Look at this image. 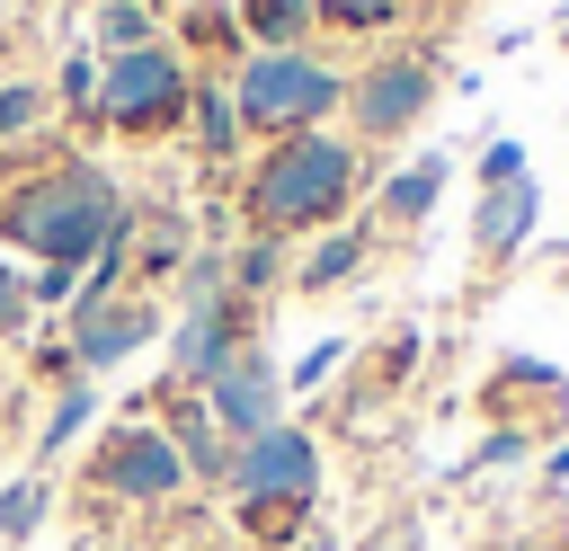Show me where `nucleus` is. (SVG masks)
<instances>
[{
  "label": "nucleus",
  "mask_w": 569,
  "mask_h": 551,
  "mask_svg": "<svg viewBox=\"0 0 569 551\" xmlns=\"http://www.w3.org/2000/svg\"><path fill=\"white\" fill-rule=\"evenodd\" d=\"M151 338H160V302L133 293V284L107 293V302H89V293L71 302V364H80V373H107V364L142 355Z\"/></svg>",
  "instance_id": "1a4fd4ad"
},
{
  "label": "nucleus",
  "mask_w": 569,
  "mask_h": 551,
  "mask_svg": "<svg viewBox=\"0 0 569 551\" xmlns=\"http://www.w3.org/2000/svg\"><path fill=\"white\" fill-rule=\"evenodd\" d=\"M80 480H89V498H107V507H169V498H187V462H178V444H169L151 418H116V427L89 444Z\"/></svg>",
  "instance_id": "39448f33"
},
{
  "label": "nucleus",
  "mask_w": 569,
  "mask_h": 551,
  "mask_svg": "<svg viewBox=\"0 0 569 551\" xmlns=\"http://www.w3.org/2000/svg\"><path fill=\"white\" fill-rule=\"evenodd\" d=\"M187 116H196V151H204V160H240V116H231L222 80H196Z\"/></svg>",
  "instance_id": "6ab92c4d"
},
{
  "label": "nucleus",
  "mask_w": 569,
  "mask_h": 551,
  "mask_svg": "<svg viewBox=\"0 0 569 551\" xmlns=\"http://www.w3.org/2000/svg\"><path fill=\"white\" fill-rule=\"evenodd\" d=\"M222 98H231V116H240V133H258V142H284V133H311V124H329L338 107H347V71H329L320 53H240V71L222 80Z\"/></svg>",
  "instance_id": "7ed1b4c3"
},
{
  "label": "nucleus",
  "mask_w": 569,
  "mask_h": 551,
  "mask_svg": "<svg viewBox=\"0 0 569 551\" xmlns=\"http://www.w3.org/2000/svg\"><path fill=\"white\" fill-rule=\"evenodd\" d=\"M231 18L249 53H293L311 36V0H231Z\"/></svg>",
  "instance_id": "dca6fc26"
},
{
  "label": "nucleus",
  "mask_w": 569,
  "mask_h": 551,
  "mask_svg": "<svg viewBox=\"0 0 569 551\" xmlns=\"http://www.w3.org/2000/svg\"><path fill=\"white\" fill-rule=\"evenodd\" d=\"M98 44H107V53L160 44V36H151V9H142V0H98Z\"/></svg>",
  "instance_id": "412c9836"
},
{
  "label": "nucleus",
  "mask_w": 569,
  "mask_h": 551,
  "mask_svg": "<svg viewBox=\"0 0 569 551\" xmlns=\"http://www.w3.org/2000/svg\"><path fill=\"white\" fill-rule=\"evenodd\" d=\"M542 480H569V444H551V462H542Z\"/></svg>",
  "instance_id": "2f4dec72"
},
{
  "label": "nucleus",
  "mask_w": 569,
  "mask_h": 551,
  "mask_svg": "<svg viewBox=\"0 0 569 551\" xmlns=\"http://www.w3.org/2000/svg\"><path fill=\"white\" fill-rule=\"evenodd\" d=\"M89 418H98V391H89V382H62L53 409H44V427H36V471H44L53 453H71V444L89 435Z\"/></svg>",
  "instance_id": "a211bd4d"
},
{
  "label": "nucleus",
  "mask_w": 569,
  "mask_h": 551,
  "mask_svg": "<svg viewBox=\"0 0 569 551\" xmlns=\"http://www.w3.org/2000/svg\"><path fill=\"white\" fill-rule=\"evenodd\" d=\"M284 276H293V258H284V240H267V231H240V249L222 258L231 302H258V293H276Z\"/></svg>",
  "instance_id": "f3484780"
},
{
  "label": "nucleus",
  "mask_w": 569,
  "mask_h": 551,
  "mask_svg": "<svg viewBox=\"0 0 569 551\" xmlns=\"http://www.w3.org/2000/svg\"><path fill=\"white\" fill-rule=\"evenodd\" d=\"M373 551H418V515H400V524H382V533H373Z\"/></svg>",
  "instance_id": "7c9ffc66"
},
{
  "label": "nucleus",
  "mask_w": 569,
  "mask_h": 551,
  "mask_svg": "<svg viewBox=\"0 0 569 551\" xmlns=\"http://www.w3.org/2000/svg\"><path fill=\"white\" fill-rule=\"evenodd\" d=\"M525 453H533V435H525V427H489V435H480V453L462 462V480H471V471H498V462H525Z\"/></svg>",
  "instance_id": "a878e982"
},
{
  "label": "nucleus",
  "mask_w": 569,
  "mask_h": 551,
  "mask_svg": "<svg viewBox=\"0 0 569 551\" xmlns=\"http://www.w3.org/2000/svg\"><path fill=\"white\" fill-rule=\"evenodd\" d=\"M480 418H489V427H525V435L542 444V435L569 427V382H560L551 364H533V355H507V364L480 382Z\"/></svg>",
  "instance_id": "9d476101"
},
{
  "label": "nucleus",
  "mask_w": 569,
  "mask_h": 551,
  "mask_svg": "<svg viewBox=\"0 0 569 551\" xmlns=\"http://www.w3.org/2000/svg\"><path fill=\"white\" fill-rule=\"evenodd\" d=\"M222 498H231V507H240V498H302V507H320V435L293 427V418H276L267 435L240 444Z\"/></svg>",
  "instance_id": "0eeeda50"
},
{
  "label": "nucleus",
  "mask_w": 569,
  "mask_h": 551,
  "mask_svg": "<svg viewBox=\"0 0 569 551\" xmlns=\"http://www.w3.org/2000/svg\"><path fill=\"white\" fill-rule=\"evenodd\" d=\"M27 373H36V382H53V391H62V382H89V373H80V364H71V338H44V347H36V364H27Z\"/></svg>",
  "instance_id": "cd10ccee"
},
{
  "label": "nucleus",
  "mask_w": 569,
  "mask_h": 551,
  "mask_svg": "<svg viewBox=\"0 0 569 551\" xmlns=\"http://www.w3.org/2000/svg\"><path fill=\"white\" fill-rule=\"evenodd\" d=\"M178 551H231V542H178Z\"/></svg>",
  "instance_id": "473e14b6"
},
{
  "label": "nucleus",
  "mask_w": 569,
  "mask_h": 551,
  "mask_svg": "<svg viewBox=\"0 0 569 551\" xmlns=\"http://www.w3.org/2000/svg\"><path fill=\"white\" fill-rule=\"evenodd\" d=\"M124 213V187L62 142H36V160L0 178V240L36 267H89Z\"/></svg>",
  "instance_id": "f257e3e1"
},
{
  "label": "nucleus",
  "mask_w": 569,
  "mask_h": 551,
  "mask_svg": "<svg viewBox=\"0 0 569 551\" xmlns=\"http://www.w3.org/2000/svg\"><path fill=\"white\" fill-rule=\"evenodd\" d=\"M187 98H196L187 53H178V44H133V53H107L89 116H98L107 133H169V124L187 116Z\"/></svg>",
  "instance_id": "20e7f679"
},
{
  "label": "nucleus",
  "mask_w": 569,
  "mask_h": 551,
  "mask_svg": "<svg viewBox=\"0 0 569 551\" xmlns=\"http://www.w3.org/2000/svg\"><path fill=\"white\" fill-rule=\"evenodd\" d=\"M427 107H436V62L427 53H382V62L347 71V124H356V142H391Z\"/></svg>",
  "instance_id": "423d86ee"
},
{
  "label": "nucleus",
  "mask_w": 569,
  "mask_h": 551,
  "mask_svg": "<svg viewBox=\"0 0 569 551\" xmlns=\"http://www.w3.org/2000/svg\"><path fill=\"white\" fill-rule=\"evenodd\" d=\"M53 515V489H44V471H18V480H0V542H36V524Z\"/></svg>",
  "instance_id": "aec40b11"
},
{
  "label": "nucleus",
  "mask_w": 569,
  "mask_h": 551,
  "mask_svg": "<svg viewBox=\"0 0 569 551\" xmlns=\"http://www.w3.org/2000/svg\"><path fill=\"white\" fill-rule=\"evenodd\" d=\"M533 222H542V187H533V169L507 178V187H480V204H471V258H480V267L516 258V249L533 240Z\"/></svg>",
  "instance_id": "f8f14e48"
},
{
  "label": "nucleus",
  "mask_w": 569,
  "mask_h": 551,
  "mask_svg": "<svg viewBox=\"0 0 569 551\" xmlns=\"http://www.w3.org/2000/svg\"><path fill=\"white\" fill-rule=\"evenodd\" d=\"M27 320H36V302H27V267L0 258V338H27Z\"/></svg>",
  "instance_id": "bb28decb"
},
{
  "label": "nucleus",
  "mask_w": 569,
  "mask_h": 551,
  "mask_svg": "<svg viewBox=\"0 0 569 551\" xmlns=\"http://www.w3.org/2000/svg\"><path fill=\"white\" fill-rule=\"evenodd\" d=\"M409 0H311V18H329V27H391Z\"/></svg>",
  "instance_id": "393cba45"
},
{
  "label": "nucleus",
  "mask_w": 569,
  "mask_h": 551,
  "mask_svg": "<svg viewBox=\"0 0 569 551\" xmlns=\"http://www.w3.org/2000/svg\"><path fill=\"white\" fill-rule=\"evenodd\" d=\"M160 435L178 444V462H187V489H231V462H240V444L213 427L204 391H178V382H160Z\"/></svg>",
  "instance_id": "9b49d317"
},
{
  "label": "nucleus",
  "mask_w": 569,
  "mask_h": 551,
  "mask_svg": "<svg viewBox=\"0 0 569 551\" xmlns=\"http://www.w3.org/2000/svg\"><path fill=\"white\" fill-rule=\"evenodd\" d=\"M356 267H365V222H338V231H320V240L293 258L284 284H293V293H338Z\"/></svg>",
  "instance_id": "4468645a"
},
{
  "label": "nucleus",
  "mask_w": 569,
  "mask_h": 551,
  "mask_svg": "<svg viewBox=\"0 0 569 551\" xmlns=\"http://www.w3.org/2000/svg\"><path fill=\"white\" fill-rule=\"evenodd\" d=\"M418 373V329H391L382 347H373V391H391V382H409Z\"/></svg>",
  "instance_id": "b1692460"
},
{
  "label": "nucleus",
  "mask_w": 569,
  "mask_h": 551,
  "mask_svg": "<svg viewBox=\"0 0 569 551\" xmlns=\"http://www.w3.org/2000/svg\"><path fill=\"white\" fill-rule=\"evenodd\" d=\"M338 364H347V338H320V347H302V355L284 364V391H320Z\"/></svg>",
  "instance_id": "4be33fe9"
},
{
  "label": "nucleus",
  "mask_w": 569,
  "mask_h": 551,
  "mask_svg": "<svg viewBox=\"0 0 569 551\" xmlns=\"http://www.w3.org/2000/svg\"><path fill=\"white\" fill-rule=\"evenodd\" d=\"M44 116V80H0V142H18Z\"/></svg>",
  "instance_id": "5701e85b"
},
{
  "label": "nucleus",
  "mask_w": 569,
  "mask_h": 551,
  "mask_svg": "<svg viewBox=\"0 0 569 551\" xmlns=\"http://www.w3.org/2000/svg\"><path fill=\"white\" fill-rule=\"evenodd\" d=\"M231 524H240V542H249V551H302L311 507H302V498H240V507H231Z\"/></svg>",
  "instance_id": "2eb2a0df"
},
{
  "label": "nucleus",
  "mask_w": 569,
  "mask_h": 551,
  "mask_svg": "<svg viewBox=\"0 0 569 551\" xmlns=\"http://www.w3.org/2000/svg\"><path fill=\"white\" fill-rule=\"evenodd\" d=\"M445 178H453V160H445V151H418L409 169H391V178H382V196H373V213H382L391 231H418V222L436 213V196H445Z\"/></svg>",
  "instance_id": "ddd939ff"
},
{
  "label": "nucleus",
  "mask_w": 569,
  "mask_h": 551,
  "mask_svg": "<svg viewBox=\"0 0 569 551\" xmlns=\"http://www.w3.org/2000/svg\"><path fill=\"white\" fill-rule=\"evenodd\" d=\"M356 178H365L356 133H329V124L284 133V142H267V151H258V169H249V187H240V222H249V231H267V240H302V231L320 240V231H338V222H347Z\"/></svg>",
  "instance_id": "f03ea898"
},
{
  "label": "nucleus",
  "mask_w": 569,
  "mask_h": 551,
  "mask_svg": "<svg viewBox=\"0 0 569 551\" xmlns=\"http://www.w3.org/2000/svg\"><path fill=\"white\" fill-rule=\"evenodd\" d=\"M62 98L71 107H98V62H62Z\"/></svg>",
  "instance_id": "c756f323"
},
{
  "label": "nucleus",
  "mask_w": 569,
  "mask_h": 551,
  "mask_svg": "<svg viewBox=\"0 0 569 551\" xmlns=\"http://www.w3.org/2000/svg\"><path fill=\"white\" fill-rule=\"evenodd\" d=\"M507 178H525V142H507V133H498V142L480 151V187H507Z\"/></svg>",
  "instance_id": "c85d7f7f"
},
{
  "label": "nucleus",
  "mask_w": 569,
  "mask_h": 551,
  "mask_svg": "<svg viewBox=\"0 0 569 551\" xmlns=\"http://www.w3.org/2000/svg\"><path fill=\"white\" fill-rule=\"evenodd\" d=\"M204 409H213V427L231 435V444H249V435H267L276 418H284V364L249 338V347H231L222 364H213V382H204Z\"/></svg>",
  "instance_id": "6e6552de"
}]
</instances>
